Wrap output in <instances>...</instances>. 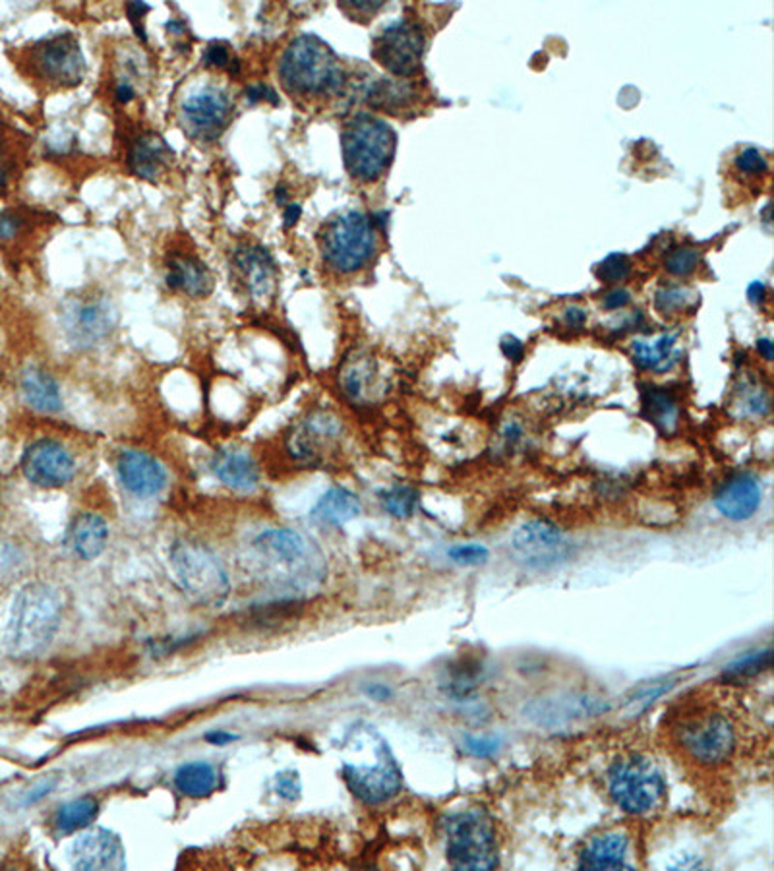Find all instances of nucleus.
Masks as SVG:
<instances>
[{
    "label": "nucleus",
    "instance_id": "nucleus-62",
    "mask_svg": "<svg viewBox=\"0 0 774 871\" xmlns=\"http://www.w3.org/2000/svg\"><path fill=\"white\" fill-rule=\"evenodd\" d=\"M757 351L761 357L765 360H773L774 357V345L771 339H759L757 341Z\"/></svg>",
    "mask_w": 774,
    "mask_h": 871
},
{
    "label": "nucleus",
    "instance_id": "nucleus-9",
    "mask_svg": "<svg viewBox=\"0 0 774 871\" xmlns=\"http://www.w3.org/2000/svg\"><path fill=\"white\" fill-rule=\"evenodd\" d=\"M61 329L74 351H97L117 334L119 311L103 293H76L64 301Z\"/></svg>",
    "mask_w": 774,
    "mask_h": 871
},
{
    "label": "nucleus",
    "instance_id": "nucleus-28",
    "mask_svg": "<svg viewBox=\"0 0 774 871\" xmlns=\"http://www.w3.org/2000/svg\"><path fill=\"white\" fill-rule=\"evenodd\" d=\"M630 839L625 832L612 831L589 840L579 854V870H630Z\"/></svg>",
    "mask_w": 774,
    "mask_h": 871
},
{
    "label": "nucleus",
    "instance_id": "nucleus-16",
    "mask_svg": "<svg viewBox=\"0 0 774 871\" xmlns=\"http://www.w3.org/2000/svg\"><path fill=\"white\" fill-rule=\"evenodd\" d=\"M235 104L224 89L206 88L188 97L181 107L184 132L198 142H216L229 129Z\"/></svg>",
    "mask_w": 774,
    "mask_h": 871
},
{
    "label": "nucleus",
    "instance_id": "nucleus-55",
    "mask_svg": "<svg viewBox=\"0 0 774 871\" xmlns=\"http://www.w3.org/2000/svg\"><path fill=\"white\" fill-rule=\"evenodd\" d=\"M383 2H347L341 4L345 12H355V14H362V17H372L378 10L382 9Z\"/></svg>",
    "mask_w": 774,
    "mask_h": 871
},
{
    "label": "nucleus",
    "instance_id": "nucleus-4",
    "mask_svg": "<svg viewBox=\"0 0 774 871\" xmlns=\"http://www.w3.org/2000/svg\"><path fill=\"white\" fill-rule=\"evenodd\" d=\"M280 80L291 96H334L344 88L345 70L326 41L304 33L281 56Z\"/></svg>",
    "mask_w": 774,
    "mask_h": 871
},
{
    "label": "nucleus",
    "instance_id": "nucleus-26",
    "mask_svg": "<svg viewBox=\"0 0 774 871\" xmlns=\"http://www.w3.org/2000/svg\"><path fill=\"white\" fill-rule=\"evenodd\" d=\"M339 385L345 398L355 405L374 403L383 392V378L378 362L362 352L352 355L351 359L345 360L339 372Z\"/></svg>",
    "mask_w": 774,
    "mask_h": 871
},
{
    "label": "nucleus",
    "instance_id": "nucleus-43",
    "mask_svg": "<svg viewBox=\"0 0 774 871\" xmlns=\"http://www.w3.org/2000/svg\"><path fill=\"white\" fill-rule=\"evenodd\" d=\"M631 270H633V264H631L630 258L625 257V254H610L599 265L597 275H599V280L602 283L615 285V283H622V281L628 280L631 275Z\"/></svg>",
    "mask_w": 774,
    "mask_h": 871
},
{
    "label": "nucleus",
    "instance_id": "nucleus-57",
    "mask_svg": "<svg viewBox=\"0 0 774 871\" xmlns=\"http://www.w3.org/2000/svg\"><path fill=\"white\" fill-rule=\"evenodd\" d=\"M748 296H750L751 303L761 306V304L765 303L766 298L765 283H761V281H753V283L750 285V288H748Z\"/></svg>",
    "mask_w": 774,
    "mask_h": 871
},
{
    "label": "nucleus",
    "instance_id": "nucleus-29",
    "mask_svg": "<svg viewBox=\"0 0 774 871\" xmlns=\"http://www.w3.org/2000/svg\"><path fill=\"white\" fill-rule=\"evenodd\" d=\"M20 393L24 398L25 405L41 415H56L63 411L61 385L45 368H25L20 377Z\"/></svg>",
    "mask_w": 774,
    "mask_h": 871
},
{
    "label": "nucleus",
    "instance_id": "nucleus-59",
    "mask_svg": "<svg viewBox=\"0 0 774 871\" xmlns=\"http://www.w3.org/2000/svg\"><path fill=\"white\" fill-rule=\"evenodd\" d=\"M301 216H303V208L298 204H287L285 216H283L285 217V227H295Z\"/></svg>",
    "mask_w": 774,
    "mask_h": 871
},
{
    "label": "nucleus",
    "instance_id": "nucleus-39",
    "mask_svg": "<svg viewBox=\"0 0 774 871\" xmlns=\"http://www.w3.org/2000/svg\"><path fill=\"white\" fill-rule=\"evenodd\" d=\"M701 264V252L697 248L679 247L664 258V270L674 277H687Z\"/></svg>",
    "mask_w": 774,
    "mask_h": 871
},
{
    "label": "nucleus",
    "instance_id": "nucleus-51",
    "mask_svg": "<svg viewBox=\"0 0 774 871\" xmlns=\"http://www.w3.org/2000/svg\"><path fill=\"white\" fill-rule=\"evenodd\" d=\"M150 7L144 4V2H130L127 7V14L130 18V22L134 25V32H137L138 37L140 40L145 41V28L142 22H144V17L150 12Z\"/></svg>",
    "mask_w": 774,
    "mask_h": 871
},
{
    "label": "nucleus",
    "instance_id": "nucleus-45",
    "mask_svg": "<svg viewBox=\"0 0 774 871\" xmlns=\"http://www.w3.org/2000/svg\"><path fill=\"white\" fill-rule=\"evenodd\" d=\"M464 750L477 760H490L500 752V740L494 736H465Z\"/></svg>",
    "mask_w": 774,
    "mask_h": 871
},
{
    "label": "nucleus",
    "instance_id": "nucleus-15",
    "mask_svg": "<svg viewBox=\"0 0 774 871\" xmlns=\"http://www.w3.org/2000/svg\"><path fill=\"white\" fill-rule=\"evenodd\" d=\"M20 469L25 480L43 490L68 487L76 477L73 449L56 438H37L22 454Z\"/></svg>",
    "mask_w": 774,
    "mask_h": 871
},
{
    "label": "nucleus",
    "instance_id": "nucleus-37",
    "mask_svg": "<svg viewBox=\"0 0 774 871\" xmlns=\"http://www.w3.org/2000/svg\"><path fill=\"white\" fill-rule=\"evenodd\" d=\"M771 666H773V651L761 649V651H753V653L735 658L734 663L728 664L724 676L728 679L755 678L759 674L768 671Z\"/></svg>",
    "mask_w": 774,
    "mask_h": 871
},
{
    "label": "nucleus",
    "instance_id": "nucleus-17",
    "mask_svg": "<svg viewBox=\"0 0 774 871\" xmlns=\"http://www.w3.org/2000/svg\"><path fill=\"white\" fill-rule=\"evenodd\" d=\"M232 272L242 293L255 306H270L277 295V264L272 252L262 244L247 242L232 252Z\"/></svg>",
    "mask_w": 774,
    "mask_h": 871
},
{
    "label": "nucleus",
    "instance_id": "nucleus-61",
    "mask_svg": "<svg viewBox=\"0 0 774 871\" xmlns=\"http://www.w3.org/2000/svg\"><path fill=\"white\" fill-rule=\"evenodd\" d=\"M521 436H523V428H521L520 424H508V428H505V432H503V438H505L508 442H511V444L520 442Z\"/></svg>",
    "mask_w": 774,
    "mask_h": 871
},
{
    "label": "nucleus",
    "instance_id": "nucleus-56",
    "mask_svg": "<svg viewBox=\"0 0 774 871\" xmlns=\"http://www.w3.org/2000/svg\"><path fill=\"white\" fill-rule=\"evenodd\" d=\"M115 96L119 99V104H130L137 97V89L128 80H120L115 88Z\"/></svg>",
    "mask_w": 774,
    "mask_h": 871
},
{
    "label": "nucleus",
    "instance_id": "nucleus-27",
    "mask_svg": "<svg viewBox=\"0 0 774 871\" xmlns=\"http://www.w3.org/2000/svg\"><path fill=\"white\" fill-rule=\"evenodd\" d=\"M109 536L111 531L105 515L97 512H80L70 521V527L66 531V544L74 556L89 562L103 554L109 544Z\"/></svg>",
    "mask_w": 774,
    "mask_h": 871
},
{
    "label": "nucleus",
    "instance_id": "nucleus-23",
    "mask_svg": "<svg viewBox=\"0 0 774 871\" xmlns=\"http://www.w3.org/2000/svg\"><path fill=\"white\" fill-rule=\"evenodd\" d=\"M610 711V705L592 696H567L558 699H536L533 704L525 707L528 719L541 725V727H556L566 725L571 720L589 719L599 717L602 712Z\"/></svg>",
    "mask_w": 774,
    "mask_h": 871
},
{
    "label": "nucleus",
    "instance_id": "nucleus-11",
    "mask_svg": "<svg viewBox=\"0 0 774 871\" xmlns=\"http://www.w3.org/2000/svg\"><path fill=\"white\" fill-rule=\"evenodd\" d=\"M608 791L625 814L645 816L663 804L666 781L653 761L641 755L615 761L608 771Z\"/></svg>",
    "mask_w": 774,
    "mask_h": 871
},
{
    "label": "nucleus",
    "instance_id": "nucleus-21",
    "mask_svg": "<svg viewBox=\"0 0 774 871\" xmlns=\"http://www.w3.org/2000/svg\"><path fill=\"white\" fill-rule=\"evenodd\" d=\"M165 285L176 295L201 301L214 293L216 277L198 254L178 250L165 262Z\"/></svg>",
    "mask_w": 774,
    "mask_h": 871
},
{
    "label": "nucleus",
    "instance_id": "nucleus-24",
    "mask_svg": "<svg viewBox=\"0 0 774 871\" xmlns=\"http://www.w3.org/2000/svg\"><path fill=\"white\" fill-rule=\"evenodd\" d=\"M173 148L153 130L138 134L128 148V167L134 175L150 183H157L173 165Z\"/></svg>",
    "mask_w": 774,
    "mask_h": 871
},
{
    "label": "nucleus",
    "instance_id": "nucleus-8",
    "mask_svg": "<svg viewBox=\"0 0 774 871\" xmlns=\"http://www.w3.org/2000/svg\"><path fill=\"white\" fill-rule=\"evenodd\" d=\"M446 858L454 870L488 871L500 863L494 819L487 809L471 807L447 817Z\"/></svg>",
    "mask_w": 774,
    "mask_h": 871
},
{
    "label": "nucleus",
    "instance_id": "nucleus-50",
    "mask_svg": "<svg viewBox=\"0 0 774 871\" xmlns=\"http://www.w3.org/2000/svg\"><path fill=\"white\" fill-rule=\"evenodd\" d=\"M248 101L250 104H272L277 105L280 104V97L275 94V89L270 88L268 84H254V86H248L247 94H244Z\"/></svg>",
    "mask_w": 774,
    "mask_h": 871
},
{
    "label": "nucleus",
    "instance_id": "nucleus-20",
    "mask_svg": "<svg viewBox=\"0 0 774 871\" xmlns=\"http://www.w3.org/2000/svg\"><path fill=\"white\" fill-rule=\"evenodd\" d=\"M70 863L76 870H124V848L119 837L107 829H88L74 840Z\"/></svg>",
    "mask_w": 774,
    "mask_h": 871
},
{
    "label": "nucleus",
    "instance_id": "nucleus-7",
    "mask_svg": "<svg viewBox=\"0 0 774 871\" xmlns=\"http://www.w3.org/2000/svg\"><path fill=\"white\" fill-rule=\"evenodd\" d=\"M345 167L360 183H374L392 165L397 137L385 120L357 115L341 132Z\"/></svg>",
    "mask_w": 774,
    "mask_h": 871
},
{
    "label": "nucleus",
    "instance_id": "nucleus-38",
    "mask_svg": "<svg viewBox=\"0 0 774 871\" xmlns=\"http://www.w3.org/2000/svg\"><path fill=\"white\" fill-rule=\"evenodd\" d=\"M694 291L682 285H666L658 288L655 295V308L663 316H674L686 311L689 304L694 303Z\"/></svg>",
    "mask_w": 774,
    "mask_h": 871
},
{
    "label": "nucleus",
    "instance_id": "nucleus-33",
    "mask_svg": "<svg viewBox=\"0 0 774 871\" xmlns=\"http://www.w3.org/2000/svg\"><path fill=\"white\" fill-rule=\"evenodd\" d=\"M678 337L664 334L656 341H635L631 345V357L639 370L645 372H668L678 364L682 352L676 349Z\"/></svg>",
    "mask_w": 774,
    "mask_h": 871
},
{
    "label": "nucleus",
    "instance_id": "nucleus-13",
    "mask_svg": "<svg viewBox=\"0 0 774 871\" xmlns=\"http://www.w3.org/2000/svg\"><path fill=\"white\" fill-rule=\"evenodd\" d=\"M344 423L326 409H312L285 436L288 459L301 469H318L336 456L344 442Z\"/></svg>",
    "mask_w": 774,
    "mask_h": 871
},
{
    "label": "nucleus",
    "instance_id": "nucleus-6",
    "mask_svg": "<svg viewBox=\"0 0 774 871\" xmlns=\"http://www.w3.org/2000/svg\"><path fill=\"white\" fill-rule=\"evenodd\" d=\"M319 254L329 272L355 275L370 265L378 252L375 219L347 211L329 219L318 232Z\"/></svg>",
    "mask_w": 774,
    "mask_h": 871
},
{
    "label": "nucleus",
    "instance_id": "nucleus-40",
    "mask_svg": "<svg viewBox=\"0 0 774 871\" xmlns=\"http://www.w3.org/2000/svg\"><path fill=\"white\" fill-rule=\"evenodd\" d=\"M457 668L459 671L451 672V676L447 679V692L451 696H469L472 689L479 686V679H482V664L465 661V663L457 664Z\"/></svg>",
    "mask_w": 774,
    "mask_h": 871
},
{
    "label": "nucleus",
    "instance_id": "nucleus-2",
    "mask_svg": "<svg viewBox=\"0 0 774 871\" xmlns=\"http://www.w3.org/2000/svg\"><path fill=\"white\" fill-rule=\"evenodd\" d=\"M341 773L349 791L368 806L395 798L403 773L383 736L370 725H355L341 748Z\"/></svg>",
    "mask_w": 774,
    "mask_h": 871
},
{
    "label": "nucleus",
    "instance_id": "nucleus-44",
    "mask_svg": "<svg viewBox=\"0 0 774 871\" xmlns=\"http://www.w3.org/2000/svg\"><path fill=\"white\" fill-rule=\"evenodd\" d=\"M740 403H742L743 411L750 415L763 416L771 411L768 393L759 385H743Z\"/></svg>",
    "mask_w": 774,
    "mask_h": 871
},
{
    "label": "nucleus",
    "instance_id": "nucleus-22",
    "mask_svg": "<svg viewBox=\"0 0 774 871\" xmlns=\"http://www.w3.org/2000/svg\"><path fill=\"white\" fill-rule=\"evenodd\" d=\"M712 504L727 520H751L763 504V485L751 472H735L720 485Z\"/></svg>",
    "mask_w": 774,
    "mask_h": 871
},
{
    "label": "nucleus",
    "instance_id": "nucleus-19",
    "mask_svg": "<svg viewBox=\"0 0 774 871\" xmlns=\"http://www.w3.org/2000/svg\"><path fill=\"white\" fill-rule=\"evenodd\" d=\"M117 477L128 494L150 500L163 494L168 485V472L157 457L144 449H122L117 456Z\"/></svg>",
    "mask_w": 774,
    "mask_h": 871
},
{
    "label": "nucleus",
    "instance_id": "nucleus-46",
    "mask_svg": "<svg viewBox=\"0 0 774 871\" xmlns=\"http://www.w3.org/2000/svg\"><path fill=\"white\" fill-rule=\"evenodd\" d=\"M204 65L214 66V68H231L235 70L239 61L232 56L231 47L224 43V41H216L209 43L206 53H204Z\"/></svg>",
    "mask_w": 774,
    "mask_h": 871
},
{
    "label": "nucleus",
    "instance_id": "nucleus-35",
    "mask_svg": "<svg viewBox=\"0 0 774 871\" xmlns=\"http://www.w3.org/2000/svg\"><path fill=\"white\" fill-rule=\"evenodd\" d=\"M97 814H99V804L97 799L78 798L64 804L58 814H56V827L61 832H76L86 829L89 825L96 821Z\"/></svg>",
    "mask_w": 774,
    "mask_h": 871
},
{
    "label": "nucleus",
    "instance_id": "nucleus-25",
    "mask_svg": "<svg viewBox=\"0 0 774 871\" xmlns=\"http://www.w3.org/2000/svg\"><path fill=\"white\" fill-rule=\"evenodd\" d=\"M209 469L224 487L237 494H252L262 480L260 465L244 449H219L211 459Z\"/></svg>",
    "mask_w": 774,
    "mask_h": 871
},
{
    "label": "nucleus",
    "instance_id": "nucleus-14",
    "mask_svg": "<svg viewBox=\"0 0 774 871\" xmlns=\"http://www.w3.org/2000/svg\"><path fill=\"white\" fill-rule=\"evenodd\" d=\"M513 558L528 571H552L574 559L575 544L554 521L531 520L511 535Z\"/></svg>",
    "mask_w": 774,
    "mask_h": 871
},
{
    "label": "nucleus",
    "instance_id": "nucleus-60",
    "mask_svg": "<svg viewBox=\"0 0 774 871\" xmlns=\"http://www.w3.org/2000/svg\"><path fill=\"white\" fill-rule=\"evenodd\" d=\"M206 740L214 743V745H227L232 740H237V736L231 734V732H225V730H216V732L206 736Z\"/></svg>",
    "mask_w": 774,
    "mask_h": 871
},
{
    "label": "nucleus",
    "instance_id": "nucleus-10",
    "mask_svg": "<svg viewBox=\"0 0 774 871\" xmlns=\"http://www.w3.org/2000/svg\"><path fill=\"white\" fill-rule=\"evenodd\" d=\"M25 73L43 88L73 89L86 78V58L73 33L64 32L25 48Z\"/></svg>",
    "mask_w": 774,
    "mask_h": 871
},
{
    "label": "nucleus",
    "instance_id": "nucleus-12",
    "mask_svg": "<svg viewBox=\"0 0 774 871\" xmlns=\"http://www.w3.org/2000/svg\"><path fill=\"white\" fill-rule=\"evenodd\" d=\"M682 750L701 765H722L738 750V727L724 711L705 709L682 720L678 728Z\"/></svg>",
    "mask_w": 774,
    "mask_h": 871
},
{
    "label": "nucleus",
    "instance_id": "nucleus-30",
    "mask_svg": "<svg viewBox=\"0 0 774 871\" xmlns=\"http://www.w3.org/2000/svg\"><path fill=\"white\" fill-rule=\"evenodd\" d=\"M312 520L328 527H344L362 513L359 496L349 488L334 487L324 492L312 508Z\"/></svg>",
    "mask_w": 774,
    "mask_h": 871
},
{
    "label": "nucleus",
    "instance_id": "nucleus-47",
    "mask_svg": "<svg viewBox=\"0 0 774 871\" xmlns=\"http://www.w3.org/2000/svg\"><path fill=\"white\" fill-rule=\"evenodd\" d=\"M18 163L20 157L17 148L10 144L9 140L0 138V188H7L12 176L17 175Z\"/></svg>",
    "mask_w": 774,
    "mask_h": 871
},
{
    "label": "nucleus",
    "instance_id": "nucleus-52",
    "mask_svg": "<svg viewBox=\"0 0 774 871\" xmlns=\"http://www.w3.org/2000/svg\"><path fill=\"white\" fill-rule=\"evenodd\" d=\"M631 303V293L628 288L614 287L608 291L607 295L602 296V306L607 311H622L628 304Z\"/></svg>",
    "mask_w": 774,
    "mask_h": 871
},
{
    "label": "nucleus",
    "instance_id": "nucleus-58",
    "mask_svg": "<svg viewBox=\"0 0 774 871\" xmlns=\"http://www.w3.org/2000/svg\"><path fill=\"white\" fill-rule=\"evenodd\" d=\"M367 694L375 701H388L392 697V689L383 686V684H370L367 688Z\"/></svg>",
    "mask_w": 774,
    "mask_h": 871
},
{
    "label": "nucleus",
    "instance_id": "nucleus-34",
    "mask_svg": "<svg viewBox=\"0 0 774 871\" xmlns=\"http://www.w3.org/2000/svg\"><path fill=\"white\" fill-rule=\"evenodd\" d=\"M175 786L186 798H208L219 788V773L206 761L184 763L175 773Z\"/></svg>",
    "mask_w": 774,
    "mask_h": 871
},
{
    "label": "nucleus",
    "instance_id": "nucleus-32",
    "mask_svg": "<svg viewBox=\"0 0 774 871\" xmlns=\"http://www.w3.org/2000/svg\"><path fill=\"white\" fill-rule=\"evenodd\" d=\"M643 416L663 436H672L679 426V403L668 390L656 385H643L641 390Z\"/></svg>",
    "mask_w": 774,
    "mask_h": 871
},
{
    "label": "nucleus",
    "instance_id": "nucleus-31",
    "mask_svg": "<svg viewBox=\"0 0 774 871\" xmlns=\"http://www.w3.org/2000/svg\"><path fill=\"white\" fill-rule=\"evenodd\" d=\"M303 605L304 599H296V597H283V599L264 602V605H254L244 612L242 622L254 630H264V632L283 630L295 622L301 614Z\"/></svg>",
    "mask_w": 774,
    "mask_h": 871
},
{
    "label": "nucleus",
    "instance_id": "nucleus-18",
    "mask_svg": "<svg viewBox=\"0 0 774 871\" xmlns=\"http://www.w3.org/2000/svg\"><path fill=\"white\" fill-rule=\"evenodd\" d=\"M424 53V35L411 20H400L385 28L374 40L372 56L388 73L395 76H413L421 68Z\"/></svg>",
    "mask_w": 774,
    "mask_h": 871
},
{
    "label": "nucleus",
    "instance_id": "nucleus-41",
    "mask_svg": "<svg viewBox=\"0 0 774 871\" xmlns=\"http://www.w3.org/2000/svg\"><path fill=\"white\" fill-rule=\"evenodd\" d=\"M447 558L454 562L456 566H464V568H472V566H482L487 564L490 558V551L484 544L469 543L456 544L447 551Z\"/></svg>",
    "mask_w": 774,
    "mask_h": 871
},
{
    "label": "nucleus",
    "instance_id": "nucleus-54",
    "mask_svg": "<svg viewBox=\"0 0 774 871\" xmlns=\"http://www.w3.org/2000/svg\"><path fill=\"white\" fill-rule=\"evenodd\" d=\"M564 324L569 329H584L587 324V313L581 306H567L564 313Z\"/></svg>",
    "mask_w": 774,
    "mask_h": 871
},
{
    "label": "nucleus",
    "instance_id": "nucleus-42",
    "mask_svg": "<svg viewBox=\"0 0 774 871\" xmlns=\"http://www.w3.org/2000/svg\"><path fill=\"white\" fill-rule=\"evenodd\" d=\"M674 686H676V679H666V682H661V684L645 686V688L639 689L625 701V707H631V715L647 711L648 705L655 704L658 697L668 694Z\"/></svg>",
    "mask_w": 774,
    "mask_h": 871
},
{
    "label": "nucleus",
    "instance_id": "nucleus-36",
    "mask_svg": "<svg viewBox=\"0 0 774 871\" xmlns=\"http://www.w3.org/2000/svg\"><path fill=\"white\" fill-rule=\"evenodd\" d=\"M383 512L390 513L395 520H408L418 508V490L411 485H395L380 494Z\"/></svg>",
    "mask_w": 774,
    "mask_h": 871
},
{
    "label": "nucleus",
    "instance_id": "nucleus-3",
    "mask_svg": "<svg viewBox=\"0 0 774 871\" xmlns=\"http://www.w3.org/2000/svg\"><path fill=\"white\" fill-rule=\"evenodd\" d=\"M64 595L47 581L25 584L12 602L7 624L10 655L30 661L43 655L63 624Z\"/></svg>",
    "mask_w": 774,
    "mask_h": 871
},
{
    "label": "nucleus",
    "instance_id": "nucleus-48",
    "mask_svg": "<svg viewBox=\"0 0 774 871\" xmlns=\"http://www.w3.org/2000/svg\"><path fill=\"white\" fill-rule=\"evenodd\" d=\"M735 167H738V171H742V173H748V175H761V173H765L766 168H768V163H766L765 155L759 152V150H755V148H748V150L738 153V157H735Z\"/></svg>",
    "mask_w": 774,
    "mask_h": 871
},
{
    "label": "nucleus",
    "instance_id": "nucleus-53",
    "mask_svg": "<svg viewBox=\"0 0 774 871\" xmlns=\"http://www.w3.org/2000/svg\"><path fill=\"white\" fill-rule=\"evenodd\" d=\"M500 347H502L505 359H510L511 362H521V360L525 359V345L521 344L517 337H503Z\"/></svg>",
    "mask_w": 774,
    "mask_h": 871
},
{
    "label": "nucleus",
    "instance_id": "nucleus-5",
    "mask_svg": "<svg viewBox=\"0 0 774 871\" xmlns=\"http://www.w3.org/2000/svg\"><path fill=\"white\" fill-rule=\"evenodd\" d=\"M171 569L184 595L198 607L219 608L231 597V576L214 548L196 538H178L168 551Z\"/></svg>",
    "mask_w": 774,
    "mask_h": 871
},
{
    "label": "nucleus",
    "instance_id": "nucleus-1",
    "mask_svg": "<svg viewBox=\"0 0 774 871\" xmlns=\"http://www.w3.org/2000/svg\"><path fill=\"white\" fill-rule=\"evenodd\" d=\"M252 564L260 577L306 599L328 581V558L319 544L291 527L265 529L252 541Z\"/></svg>",
    "mask_w": 774,
    "mask_h": 871
},
{
    "label": "nucleus",
    "instance_id": "nucleus-49",
    "mask_svg": "<svg viewBox=\"0 0 774 871\" xmlns=\"http://www.w3.org/2000/svg\"><path fill=\"white\" fill-rule=\"evenodd\" d=\"M25 217L17 209H2L0 211V240H14L24 232Z\"/></svg>",
    "mask_w": 774,
    "mask_h": 871
}]
</instances>
